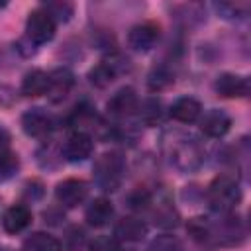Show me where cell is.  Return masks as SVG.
I'll use <instances>...</instances> for the list:
<instances>
[{"label": "cell", "mask_w": 251, "mask_h": 251, "mask_svg": "<svg viewBox=\"0 0 251 251\" xmlns=\"http://www.w3.org/2000/svg\"><path fill=\"white\" fill-rule=\"evenodd\" d=\"M206 196H208V204H210L212 210L226 214V212H231L237 206V202L241 198V192H239V184L231 176L222 175V176L212 180V184L208 186Z\"/></svg>", "instance_id": "cell-1"}, {"label": "cell", "mask_w": 251, "mask_h": 251, "mask_svg": "<svg viewBox=\"0 0 251 251\" xmlns=\"http://www.w3.org/2000/svg\"><path fill=\"white\" fill-rule=\"evenodd\" d=\"M94 182L106 190L112 192L120 186L122 176H124V159L118 153H102L94 161Z\"/></svg>", "instance_id": "cell-2"}, {"label": "cell", "mask_w": 251, "mask_h": 251, "mask_svg": "<svg viewBox=\"0 0 251 251\" xmlns=\"http://www.w3.org/2000/svg\"><path fill=\"white\" fill-rule=\"evenodd\" d=\"M171 161L180 169V171H194L200 167L204 159V151L192 137H178L171 141Z\"/></svg>", "instance_id": "cell-3"}, {"label": "cell", "mask_w": 251, "mask_h": 251, "mask_svg": "<svg viewBox=\"0 0 251 251\" xmlns=\"http://www.w3.org/2000/svg\"><path fill=\"white\" fill-rule=\"evenodd\" d=\"M25 35L35 45H41V43H47V41L53 39V35H55V22H53V18L41 6L29 12L27 22H25Z\"/></svg>", "instance_id": "cell-4"}, {"label": "cell", "mask_w": 251, "mask_h": 251, "mask_svg": "<svg viewBox=\"0 0 251 251\" xmlns=\"http://www.w3.org/2000/svg\"><path fill=\"white\" fill-rule=\"evenodd\" d=\"M161 37V27L155 22H143L129 29L127 33V45L133 51H149L157 45Z\"/></svg>", "instance_id": "cell-5"}, {"label": "cell", "mask_w": 251, "mask_h": 251, "mask_svg": "<svg viewBox=\"0 0 251 251\" xmlns=\"http://www.w3.org/2000/svg\"><path fill=\"white\" fill-rule=\"evenodd\" d=\"M92 149H94V143H92V137L88 133H84V131H73L65 139L63 147H61V155L69 163H78V161L88 159L90 153H92Z\"/></svg>", "instance_id": "cell-6"}, {"label": "cell", "mask_w": 251, "mask_h": 251, "mask_svg": "<svg viewBox=\"0 0 251 251\" xmlns=\"http://www.w3.org/2000/svg\"><path fill=\"white\" fill-rule=\"evenodd\" d=\"M86 194H88L86 182L80 178H65L55 188V198L65 208H76L78 204L84 202Z\"/></svg>", "instance_id": "cell-7"}, {"label": "cell", "mask_w": 251, "mask_h": 251, "mask_svg": "<svg viewBox=\"0 0 251 251\" xmlns=\"http://www.w3.org/2000/svg\"><path fill=\"white\" fill-rule=\"evenodd\" d=\"M137 106H139V102H137V92H135L133 86H122V88H118L110 96V100L106 104L108 112L112 116H118V118H126V116L133 114L137 110Z\"/></svg>", "instance_id": "cell-8"}, {"label": "cell", "mask_w": 251, "mask_h": 251, "mask_svg": "<svg viewBox=\"0 0 251 251\" xmlns=\"http://www.w3.org/2000/svg\"><path fill=\"white\" fill-rule=\"evenodd\" d=\"M214 90L224 98H243L249 94V80L235 73H222L214 82Z\"/></svg>", "instance_id": "cell-9"}, {"label": "cell", "mask_w": 251, "mask_h": 251, "mask_svg": "<svg viewBox=\"0 0 251 251\" xmlns=\"http://www.w3.org/2000/svg\"><path fill=\"white\" fill-rule=\"evenodd\" d=\"M22 129L29 137H45L53 129V118L43 108H29L22 116Z\"/></svg>", "instance_id": "cell-10"}, {"label": "cell", "mask_w": 251, "mask_h": 251, "mask_svg": "<svg viewBox=\"0 0 251 251\" xmlns=\"http://www.w3.org/2000/svg\"><path fill=\"white\" fill-rule=\"evenodd\" d=\"M231 127V118L229 114H226L224 110L218 108H210L208 112H204V116L200 118V129L208 135V137H224Z\"/></svg>", "instance_id": "cell-11"}, {"label": "cell", "mask_w": 251, "mask_h": 251, "mask_svg": "<svg viewBox=\"0 0 251 251\" xmlns=\"http://www.w3.org/2000/svg\"><path fill=\"white\" fill-rule=\"evenodd\" d=\"M73 86H75V75L69 69H55L53 73H49L47 96L51 102H61L63 98H67Z\"/></svg>", "instance_id": "cell-12"}, {"label": "cell", "mask_w": 251, "mask_h": 251, "mask_svg": "<svg viewBox=\"0 0 251 251\" xmlns=\"http://www.w3.org/2000/svg\"><path fill=\"white\" fill-rule=\"evenodd\" d=\"M169 114L176 122L192 124V122H196L202 116V104L196 98H192V96H182V98H178V100L173 102Z\"/></svg>", "instance_id": "cell-13"}, {"label": "cell", "mask_w": 251, "mask_h": 251, "mask_svg": "<svg viewBox=\"0 0 251 251\" xmlns=\"http://www.w3.org/2000/svg\"><path fill=\"white\" fill-rule=\"evenodd\" d=\"M31 224V210L24 204H14L2 214V227L8 233H20Z\"/></svg>", "instance_id": "cell-14"}, {"label": "cell", "mask_w": 251, "mask_h": 251, "mask_svg": "<svg viewBox=\"0 0 251 251\" xmlns=\"http://www.w3.org/2000/svg\"><path fill=\"white\" fill-rule=\"evenodd\" d=\"M145 233H147V224L137 216H124L114 227V235L120 241H139L143 239Z\"/></svg>", "instance_id": "cell-15"}, {"label": "cell", "mask_w": 251, "mask_h": 251, "mask_svg": "<svg viewBox=\"0 0 251 251\" xmlns=\"http://www.w3.org/2000/svg\"><path fill=\"white\" fill-rule=\"evenodd\" d=\"M47 90H49V73H45L41 69L29 71L22 80V94L27 98L43 96V94H47Z\"/></svg>", "instance_id": "cell-16"}, {"label": "cell", "mask_w": 251, "mask_h": 251, "mask_svg": "<svg viewBox=\"0 0 251 251\" xmlns=\"http://www.w3.org/2000/svg\"><path fill=\"white\" fill-rule=\"evenodd\" d=\"M112 216H114V206H112V202L106 200V198H94V200L88 204L86 214H84L86 222H88L92 227H102V226H106V224L112 220Z\"/></svg>", "instance_id": "cell-17"}, {"label": "cell", "mask_w": 251, "mask_h": 251, "mask_svg": "<svg viewBox=\"0 0 251 251\" xmlns=\"http://www.w3.org/2000/svg\"><path fill=\"white\" fill-rule=\"evenodd\" d=\"M24 251H61V241L45 231H35L24 239Z\"/></svg>", "instance_id": "cell-18"}, {"label": "cell", "mask_w": 251, "mask_h": 251, "mask_svg": "<svg viewBox=\"0 0 251 251\" xmlns=\"http://www.w3.org/2000/svg\"><path fill=\"white\" fill-rule=\"evenodd\" d=\"M116 76H118V67L114 61H102L96 67H92L88 73V80L96 88H106Z\"/></svg>", "instance_id": "cell-19"}, {"label": "cell", "mask_w": 251, "mask_h": 251, "mask_svg": "<svg viewBox=\"0 0 251 251\" xmlns=\"http://www.w3.org/2000/svg\"><path fill=\"white\" fill-rule=\"evenodd\" d=\"M20 169V159L10 149H0V180L12 178Z\"/></svg>", "instance_id": "cell-20"}, {"label": "cell", "mask_w": 251, "mask_h": 251, "mask_svg": "<svg viewBox=\"0 0 251 251\" xmlns=\"http://www.w3.org/2000/svg\"><path fill=\"white\" fill-rule=\"evenodd\" d=\"M41 8L53 18V22H69L73 12H75V6L71 2H45L41 4Z\"/></svg>", "instance_id": "cell-21"}, {"label": "cell", "mask_w": 251, "mask_h": 251, "mask_svg": "<svg viewBox=\"0 0 251 251\" xmlns=\"http://www.w3.org/2000/svg\"><path fill=\"white\" fill-rule=\"evenodd\" d=\"M86 243V233L82 227L78 226H71L65 229V237H63V243L61 247H65L67 251H80Z\"/></svg>", "instance_id": "cell-22"}, {"label": "cell", "mask_w": 251, "mask_h": 251, "mask_svg": "<svg viewBox=\"0 0 251 251\" xmlns=\"http://www.w3.org/2000/svg\"><path fill=\"white\" fill-rule=\"evenodd\" d=\"M178 214L173 206L169 204H161L157 210H155V224L159 227H165V229H171V227H176L178 226Z\"/></svg>", "instance_id": "cell-23"}, {"label": "cell", "mask_w": 251, "mask_h": 251, "mask_svg": "<svg viewBox=\"0 0 251 251\" xmlns=\"http://www.w3.org/2000/svg\"><path fill=\"white\" fill-rule=\"evenodd\" d=\"M139 110V120L143 124H155L161 118V102L157 98H147L141 106H137Z\"/></svg>", "instance_id": "cell-24"}, {"label": "cell", "mask_w": 251, "mask_h": 251, "mask_svg": "<svg viewBox=\"0 0 251 251\" xmlns=\"http://www.w3.org/2000/svg\"><path fill=\"white\" fill-rule=\"evenodd\" d=\"M173 73L169 71V69H165V67H155L151 73H149V88L151 90H163V88H167L169 84H173Z\"/></svg>", "instance_id": "cell-25"}, {"label": "cell", "mask_w": 251, "mask_h": 251, "mask_svg": "<svg viewBox=\"0 0 251 251\" xmlns=\"http://www.w3.org/2000/svg\"><path fill=\"white\" fill-rule=\"evenodd\" d=\"M88 251H122V243L116 235H96L88 243Z\"/></svg>", "instance_id": "cell-26"}, {"label": "cell", "mask_w": 251, "mask_h": 251, "mask_svg": "<svg viewBox=\"0 0 251 251\" xmlns=\"http://www.w3.org/2000/svg\"><path fill=\"white\" fill-rule=\"evenodd\" d=\"M216 10L220 14H224L226 18L245 16L247 10H249V4L247 2H237V4H233V2H220V4H216Z\"/></svg>", "instance_id": "cell-27"}, {"label": "cell", "mask_w": 251, "mask_h": 251, "mask_svg": "<svg viewBox=\"0 0 251 251\" xmlns=\"http://www.w3.org/2000/svg\"><path fill=\"white\" fill-rule=\"evenodd\" d=\"M151 202V194L145 190V188H135L133 192H129L127 196V206L131 210H141V208H147Z\"/></svg>", "instance_id": "cell-28"}, {"label": "cell", "mask_w": 251, "mask_h": 251, "mask_svg": "<svg viewBox=\"0 0 251 251\" xmlns=\"http://www.w3.org/2000/svg\"><path fill=\"white\" fill-rule=\"evenodd\" d=\"M151 251H180V247L173 235H161L151 243Z\"/></svg>", "instance_id": "cell-29"}, {"label": "cell", "mask_w": 251, "mask_h": 251, "mask_svg": "<svg viewBox=\"0 0 251 251\" xmlns=\"http://www.w3.org/2000/svg\"><path fill=\"white\" fill-rule=\"evenodd\" d=\"M188 231H190V233H192V237H194V239H198V241H204V239H208V235H210L208 226H206L200 218L190 220V224H188Z\"/></svg>", "instance_id": "cell-30"}, {"label": "cell", "mask_w": 251, "mask_h": 251, "mask_svg": "<svg viewBox=\"0 0 251 251\" xmlns=\"http://www.w3.org/2000/svg\"><path fill=\"white\" fill-rule=\"evenodd\" d=\"M8 143H10V133H8V129H6V127H2V126H0V149H6V147H8Z\"/></svg>", "instance_id": "cell-31"}, {"label": "cell", "mask_w": 251, "mask_h": 251, "mask_svg": "<svg viewBox=\"0 0 251 251\" xmlns=\"http://www.w3.org/2000/svg\"><path fill=\"white\" fill-rule=\"evenodd\" d=\"M0 251H12V249H8V247H0Z\"/></svg>", "instance_id": "cell-32"}]
</instances>
